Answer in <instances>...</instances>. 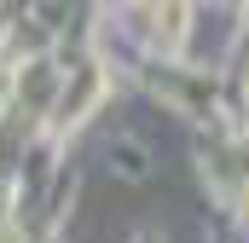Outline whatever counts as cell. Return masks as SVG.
Masks as SVG:
<instances>
[{
	"mask_svg": "<svg viewBox=\"0 0 249 243\" xmlns=\"http://www.w3.org/2000/svg\"><path fill=\"white\" fill-rule=\"evenodd\" d=\"M0 243H18V238H12V232H0Z\"/></svg>",
	"mask_w": 249,
	"mask_h": 243,
	"instance_id": "obj_1",
	"label": "cell"
}]
</instances>
